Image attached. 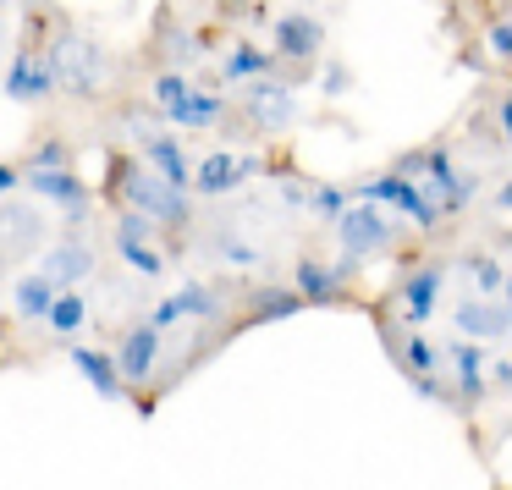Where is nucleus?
Wrapping results in <instances>:
<instances>
[{"mask_svg": "<svg viewBox=\"0 0 512 490\" xmlns=\"http://www.w3.org/2000/svg\"><path fill=\"white\" fill-rule=\"evenodd\" d=\"M45 61H50V72H56V83L67 94H94L105 78H111V56H105V45H94V39L78 34V28H61V34L50 39Z\"/></svg>", "mask_w": 512, "mask_h": 490, "instance_id": "1", "label": "nucleus"}, {"mask_svg": "<svg viewBox=\"0 0 512 490\" xmlns=\"http://www.w3.org/2000/svg\"><path fill=\"white\" fill-rule=\"evenodd\" d=\"M122 199L133 204V210H144L149 221H160V226H182V221H193V199H188V188L166 182L160 171L122 166Z\"/></svg>", "mask_w": 512, "mask_h": 490, "instance_id": "2", "label": "nucleus"}, {"mask_svg": "<svg viewBox=\"0 0 512 490\" xmlns=\"http://www.w3.org/2000/svg\"><path fill=\"white\" fill-rule=\"evenodd\" d=\"M397 243V226L386 221V204H347V215L336 221V248H342V259H369V254H386V248Z\"/></svg>", "mask_w": 512, "mask_h": 490, "instance_id": "3", "label": "nucleus"}, {"mask_svg": "<svg viewBox=\"0 0 512 490\" xmlns=\"http://www.w3.org/2000/svg\"><path fill=\"white\" fill-rule=\"evenodd\" d=\"M45 248H50L45 215H39L34 204H23V199H0V259L17 270L34 254H45Z\"/></svg>", "mask_w": 512, "mask_h": 490, "instance_id": "4", "label": "nucleus"}, {"mask_svg": "<svg viewBox=\"0 0 512 490\" xmlns=\"http://www.w3.org/2000/svg\"><path fill=\"white\" fill-rule=\"evenodd\" d=\"M155 237H160V221H149L144 210L127 204V210L116 215V254H122L138 276H149V281L166 276V254L155 248Z\"/></svg>", "mask_w": 512, "mask_h": 490, "instance_id": "5", "label": "nucleus"}, {"mask_svg": "<svg viewBox=\"0 0 512 490\" xmlns=\"http://www.w3.org/2000/svg\"><path fill=\"white\" fill-rule=\"evenodd\" d=\"M441 353H446V369H452L457 402H479V397H485V391H490V364H485V353L474 347V336H452Z\"/></svg>", "mask_w": 512, "mask_h": 490, "instance_id": "6", "label": "nucleus"}, {"mask_svg": "<svg viewBox=\"0 0 512 490\" xmlns=\"http://www.w3.org/2000/svg\"><path fill=\"white\" fill-rule=\"evenodd\" d=\"M243 111H248V122H254L259 133H287V127L298 122V100H292V94L281 89V83H265V78L248 83Z\"/></svg>", "mask_w": 512, "mask_h": 490, "instance_id": "7", "label": "nucleus"}, {"mask_svg": "<svg viewBox=\"0 0 512 490\" xmlns=\"http://www.w3.org/2000/svg\"><path fill=\"white\" fill-rule=\"evenodd\" d=\"M347 276H353V259H342V265H325V259L303 254L298 265H292V287H298L303 303H336L347 287Z\"/></svg>", "mask_w": 512, "mask_h": 490, "instance_id": "8", "label": "nucleus"}, {"mask_svg": "<svg viewBox=\"0 0 512 490\" xmlns=\"http://www.w3.org/2000/svg\"><path fill=\"white\" fill-rule=\"evenodd\" d=\"M160 325H133V331L122 336V347H116V369H122L127 386H144V380H155V364H160Z\"/></svg>", "mask_w": 512, "mask_h": 490, "instance_id": "9", "label": "nucleus"}, {"mask_svg": "<svg viewBox=\"0 0 512 490\" xmlns=\"http://www.w3.org/2000/svg\"><path fill=\"white\" fill-rule=\"evenodd\" d=\"M424 182L441 193L446 215H457V210H468V204H474V177H468V171H457V160L446 155V149H424Z\"/></svg>", "mask_w": 512, "mask_h": 490, "instance_id": "10", "label": "nucleus"}, {"mask_svg": "<svg viewBox=\"0 0 512 490\" xmlns=\"http://www.w3.org/2000/svg\"><path fill=\"white\" fill-rule=\"evenodd\" d=\"M441 287H446V276L441 270H413L408 281L397 287V303H402V325L408 331H419V325H430V314L441 309Z\"/></svg>", "mask_w": 512, "mask_h": 490, "instance_id": "11", "label": "nucleus"}, {"mask_svg": "<svg viewBox=\"0 0 512 490\" xmlns=\"http://www.w3.org/2000/svg\"><path fill=\"white\" fill-rule=\"evenodd\" d=\"M61 83H56V72H50V61L45 56H17L12 67H6V100H17V105H39V100H50Z\"/></svg>", "mask_w": 512, "mask_h": 490, "instance_id": "12", "label": "nucleus"}, {"mask_svg": "<svg viewBox=\"0 0 512 490\" xmlns=\"http://www.w3.org/2000/svg\"><path fill=\"white\" fill-rule=\"evenodd\" d=\"M23 188L34 193V199L61 204L72 221H83V215H89V188H83L72 171H23Z\"/></svg>", "mask_w": 512, "mask_h": 490, "instance_id": "13", "label": "nucleus"}, {"mask_svg": "<svg viewBox=\"0 0 512 490\" xmlns=\"http://www.w3.org/2000/svg\"><path fill=\"white\" fill-rule=\"evenodd\" d=\"M452 325H457V336H474L479 342V336H507L512 314H507L501 298H474V292H468V298L452 309Z\"/></svg>", "mask_w": 512, "mask_h": 490, "instance_id": "14", "label": "nucleus"}, {"mask_svg": "<svg viewBox=\"0 0 512 490\" xmlns=\"http://www.w3.org/2000/svg\"><path fill=\"white\" fill-rule=\"evenodd\" d=\"M61 292L67 287H56L45 270H17L12 276V314L17 320H50V309H56Z\"/></svg>", "mask_w": 512, "mask_h": 490, "instance_id": "15", "label": "nucleus"}, {"mask_svg": "<svg viewBox=\"0 0 512 490\" xmlns=\"http://www.w3.org/2000/svg\"><path fill=\"white\" fill-rule=\"evenodd\" d=\"M45 270L56 287H83L89 281V270H94V243H83V237H67V243H50L45 248Z\"/></svg>", "mask_w": 512, "mask_h": 490, "instance_id": "16", "label": "nucleus"}, {"mask_svg": "<svg viewBox=\"0 0 512 490\" xmlns=\"http://www.w3.org/2000/svg\"><path fill=\"white\" fill-rule=\"evenodd\" d=\"M67 358H72V369H78L83 380H89L94 391H100L105 402H116L127 391V380H122V369H116V358L111 353H100V347H83V342H72L67 347Z\"/></svg>", "mask_w": 512, "mask_h": 490, "instance_id": "17", "label": "nucleus"}, {"mask_svg": "<svg viewBox=\"0 0 512 490\" xmlns=\"http://www.w3.org/2000/svg\"><path fill=\"white\" fill-rule=\"evenodd\" d=\"M320 45H325V28L314 23V17L287 12V17L276 23V50H281V56H292V61H314V56H320Z\"/></svg>", "mask_w": 512, "mask_h": 490, "instance_id": "18", "label": "nucleus"}, {"mask_svg": "<svg viewBox=\"0 0 512 490\" xmlns=\"http://www.w3.org/2000/svg\"><path fill=\"white\" fill-rule=\"evenodd\" d=\"M237 182H243L237 177V149H210V155L193 166V193H199V199H221Z\"/></svg>", "mask_w": 512, "mask_h": 490, "instance_id": "19", "label": "nucleus"}, {"mask_svg": "<svg viewBox=\"0 0 512 490\" xmlns=\"http://www.w3.org/2000/svg\"><path fill=\"white\" fill-rule=\"evenodd\" d=\"M144 160H149V171H160L166 182H177V188H193V160H188V149H182L171 133L144 138Z\"/></svg>", "mask_w": 512, "mask_h": 490, "instance_id": "20", "label": "nucleus"}, {"mask_svg": "<svg viewBox=\"0 0 512 490\" xmlns=\"http://www.w3.org/2000/svg\"><path fill=\"white\" fill-rule=\"evenodd\" d=\"M166 122H177V127H188V133H204V127H221V116H226V100L221 94H199V89H188L171 111H160Z\"/></svg>", "mask_w": 512, "mask_h": 490, "instance_id": "21", "label": "nucleus"}, {"mask_svg": "<svg viewBox=\"0 0 512 490\" xmlns=\"http://www.w3.org/2000/svg\"><path fill=\"white\" fill-rule=\"evenodd\" d=\"M463 281L474 298H501V287H507V270H501L496 254H463Z\"/></svg>", "mask_w": 512, "mask_h": 490, "instance_id": "22", "label": "nucleus"}, {"mask_svg": "<svg viewBox=\"0 0 512 490\" xmlns=\"http://www.w3.org/2000/svg\"><path fill=\"white\" fill-rule=\"evenodd\" d=\"M171 298H177L182 320H221V309H226V298L210 287V281H182Z\"/></svg>", "mask_w": 512, "mask_h": 490, "instance_id": "23", "label": "nucleus"}, {"mask_svg": "<svg viewBox=\"0 0 512 490\" xmlns=\"http://www.w3.org/2000/svg\"><path fill=\"white\" fill-rule=\"evenodd\" d=\"M270 72V56L259 45H237L232 56H226V67H221V78L226 83H254V78H265Z\"/></svg>", "mask_w": 512, "mask_h": 490, "instance_id": "24", "label": "nucleus"}, {"mask_svg": "<svg viewBox=\"0 0 512 490\" xmlns=\"http://www.w3.org/2000/svg\"><path fill=\"white\" fill-rule=\"evenodd\" d=\"M83 314H89V303H83V292L78 287H67V292H61V298H56V309H50V331H56V336H72V331H83Z\"/></svg>", "mask_w": 512, "mask_h": 490, "instance_id": "25", "label": "nucleus"}, {"mask_svg": "<svg viewBox=\"0 0 512 490\" xmlns=\"http://www.w3.org/2000/svg\"><path fill=\"white\" fill-rule=\"evenodd\" d=\"M298 309H303L298 287H265L259 303H254V320H292Z\"/></svg>", "mask_w": 512, "mask_h": 490, "instance_id": "26", "label": "nucleus"}, {"mask_svg": "<svg viewBox=\"0 0 512 490\" xmlns=\"http://www.w3.org/2000/svg\"><path fill=\"white\" fill-rule=\"evenodd\" d=\"M347 204H353V193H347V188H336V182H314V193H309V210L314 215H320V221H342V215H347Z\"/></svg>", "mask_w": 512, "mask_h": 490, "instance_id": "27", "label": "nucleus"}, {"mask_svg": "<svg viewBox=\"0 0 512 490\" xmlns=\"http://www.w3.org/2000/svg\"><path fill=\"white\" fill-rule=\"evenodd\" d=\"M23 171H72V144H61V138H45V144L28 149Z\"/></svg>", "mask_w": 512, "mask_h": 490, "instance_id": "28", "label": "nucleus"}, {"mask_svg": "<svg viewBox=\"0 0 512 490\" xmlns=\"http://www.w3.org/2000/svg\"><path fill=\"white\" fill-rule=\"evenodd\" d=\"M210 254H215V259H226V265H259V248H254V243L243 248V237H232V232H221V237H215V243H210Z\"/></svg>", "mask_w": 512, "mask_h": 490, "instance_id": "29", "label": "nucleus"}, {"mask_svg": "<svg viewBox=\"0 0 512 490\" xmlns=\"http://www.w3.org/2000/svg\"><path fill=\"white\" fill-rule=\"evenodd\" d=\"M149 94H155V105H160V111H171V105H177L182 94H188V78H182V72H160V78H155V89H149Z\"/></svg>", "mask_w": 512, "mask_h": 490, "instance_id": "30", "label": "nucleus"}, {"mask_svg": "<svg viewBox=\"0 0 512 490\" xmlns=\"http://www.w3.org/2000/svg\"><path fill=\"white\" fill-rule=\"evenodd\" d=\"M309 182H298V177H281V204H287V210H309Z\"/></svg>", "mask_w": 512, "mask_h": 490, "instance_id": "31", "label": "nucleus"}, {"mask_svg": "<svg viewBox=\"0 0 512 490\" xmlns=\"http://www.w3.org/2000/svg\"><path fill=\"white\" fill-rule=\"evenodd\" d=\"M149 325H160V331H171V325H182V309H177V298H160L155 309H149Z\"/></svg>", "mask_w": 512, "mask_h": 490, "instance_id": "32", "label": "nucleus"}, {"mask_svg": "<svg viewBox=\"0 0 512 490\" xmlns=\"http://www.w3.org/2000/svg\"><path fill=\"white\" fill-rule=\"evenodd\" d=\"M485 39H490V50H496L501 61H512V23H490Z\"/></svg>", "mask_w": 512, "mask_h": 490, "instance_id": "33", "label": "nucleus"}, {"mask_svg": "<svg viewBox=\"0 0 512 490\" xmlns=\"http://www.w3.org/2000/svg\"><path fill=\"white\" fill-rule=\"evenodd\" d=\"M23 188V166H0V199H12Z\"/></svg>", "mask_w": 512, "mask_h": 490, "instance_id": "34", "label": "nucleus"}, {"mask_svg": "<svg viewBox=\"0 0 512 490\" xmlns=\"http://www.w3.org/2000/svg\"><path fill=\"white\" fill-rule=\"evenodd\" d=\"M496 122H501V138L512 144V94H501V105H496Z\"/></svg>", "mask_w": 512, "mask_h": 490, "instance_id": "35", "label": "nucleus"}, {"mask_svg": "<svg viewBox=\"0 0 512 490\" xmlns=\"http://www.w3.org/2000/svg\"><path fill=\"white\" fill-rule=\"evenodd\" d=\"M490 204H496V215H512V182H501L496 199H490Z\"/></svg>", "mask_w": 512, "mask_h": 490, "instance_id": "36", "label": "nucleus"}, {"mask_svg": "<svg viewBox=\"0 0 512 490\" xmlns=\"http://www.w3.org/2000/svg\"><path fill=\"white\" fill-rule=\"evenodd\" d=\"M347 89V72H325V94H342Z\"/></svg>", "mask_w": 512, "mask_h": 490, "instance_id": "37", "label": "nucleus"}, {"mask_svg": "<svg viewBox=\"0 0 512 490\" xmlns=\"http://www.w3.org/2000/svg\"><path fill=\"white\" fill-rule=\"evenodd\" d=\"M501 303H507V314H512V276H507V287H501Z\"/></svg>", "mask_w": 512, "mask_h": 490, "instance_id": "38", "label": "nucleus"}, {"mask_svg": "<svg viewBox=\"0 0 512 490\" xmlns=\"http://www.w3.org/2000/svg\"><path fill=\"white\" fill-rule=\"evenodd\" d=\"M6 276H17V270H12V265H6V259H0V281H6Z\"/></svg>", "mask_w": 512, "mask_h": 490, "instance_id": "39", "label": "nucleus"}, {"mask_svg": "<svg viewBox=\"0 0 512 490\" xmlns=\"http://www.w3.org/2000/svg\"><path fill=\"white\" fill-rule=\"evenodd\" d=\"M0 56H6V23H0Z\"/></svg>", "mask_w": 512, "mask_h": 490, "instance_id": "40", "label": "nucleus"}, {"mask_svg": "<svg viewBox=\"0 0 512 490\" xmlns=\"http://www.w3.org/2000/svg\"><path fill=\"white\" fill-rule=\"evenodd\" d=\"M0 347H6V325H0Z\"/></svg>", "mask_w": 512, "mask_h": 490, "instance_id": "41", "label": "nucleus"}, {"mask_svg": "<svg viewBox=\"0 0 512 490\" xmlns=\"http://www.w3.org/2000/svg\"><path fill=\"white\" fill-rule=\"evenodd\" d=\"M0 6H12V0H0Z\"/></svg>", "mask_w": 512, "mask_h": 490, "instance_id": "42", "label": "nucleus"}]
</instances>
